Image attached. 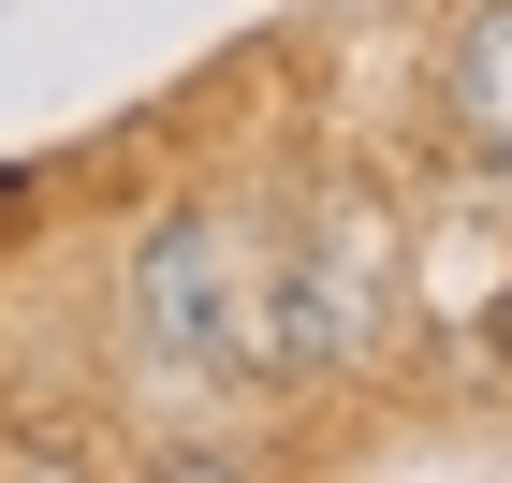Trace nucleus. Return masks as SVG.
<instances>
[{
    "mask_svg": "<svg viewBox=\"0 0 512 483\" xmlns=\"http://www.w3.org/2000/svg\"><path fill=\"white\" fill-rule=\"evenodd\" d=\"M381 337V220H337V235L278 249V279H249V366L264 381H337Z\"/></svg>",
    "mask_w": 512,
    "mask_h": 483,
    "instance_id": "obj_2",
    "label": "nucleus"
},
{
    "mask_svg": "<svg viewBox=\"0 0 512 483\" xmlns=\"http://www.w3.org/2000/svg\"><path fill=\"white\" fill-rule=\"evenodd\" d=\"M439 118H454V147H512V0H483L469 30L439 44Z\"/></svg>",
    "mask_w": 512,
    "mask_h": 483,
    "instance_id": "obj_3",
    "label": "nucleus"
},
{
    "mask_svg": "<svg viewBox=\"0 0 512 483\" xmlns=\"http://www.w3.org/2000/svg\"><path fill=\"white\" fill-rule=\"evenodd\" d=\"M132 366L147 381H220L249 366V249L220 205H161L147 235H132Z\"/></svg>",
    "mask_w": 512,
    "mask_h": 483,
    "instance_id": "obj_1",
    "label": "nucleus"
},
{
    "mask_svg": "<svg viewBox=\"0 0 512 483\" xmlns=\"http://www.w3.org/2000/svg\"><path fill=\"white\" fill-rule=\"evenodd\" d=\"M498 366H512V293H498Z\"/></svg>",
    "mask_w": 512,
    "mask_h": 483,
    "instance_id": "obj_4",
    "label": "nucleus"
}]
</instances>
